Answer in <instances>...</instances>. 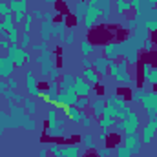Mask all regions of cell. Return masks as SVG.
Wrapping results in <instances>:
<instances>
[{
  "instance_id": "1",
  "label": "cell",
  "mask_w": 157,
  "mask_h": 157,
  "mask_svg": "<svg viewBox=\"0 0 157 157\" xmlns=\"http://www.w3.org/2000/svg\"><path fill=\"white\" fill-rule=\"evenodd\" d=\"M150 121H148V124L143 128V132H141V141H143V144H148V143H152V139H154V135H155L157 132V113L154 115H148Z\"/></svg>"
},
{
  "instance_id": "2",
  "label": "cell",
  "mask_w": 157,
  "mask_h": 157,
  "mask_svg": "<svg viewBox=\"0 0 157 157\" xmlns=\"http://www.w3.org/2000/svg\"><path fill=\"white\" fill-rule=\"evenodd\" d=\"M124 146L132 152V155L139 154L141 152V146H143V141H141V133L137 132H132V133H126L124 137Z\"/></svg>"
},
{
  "instance_id": "3",
  "label": "cell",
  "mask_w": 157,
  "mask_h": 157,
  "mask_svg": "<svg viewBox=\"0 0 157 157\" xmlns=\"http://www.w3.org/2000/svg\"><path fill=\"white\" fill-rule=\"evenodd\" d=\"M99 17H102V9H101V7H97V6H88L86 15H84V26H86L88 29H91Z\"/></svg>"
},
{
  "instance_id": "4",
  "label": "cell",
  "mask_w": 157,
  "mask_h": 157,
  "mask_svg": "<svg viewBox=\"0 0 157 157\" xmlns=\"http://www.w3.org/2000/svg\"><path fill=\"white\" fill-rule=\"evenodd\" d=\"M73 91L77 93L78 97H88L91 93V84L86 82L82 77H77L75 78V84H73Z\"/></svg>"
},
{
  "instance_id": "5",
  "label": "cell",
  "mask_w": 157,
  "mask_h": 157,
  "mask_svg": "<svg viewBox=\"0 0 157 157\" xmlns=\"http://www.w3.org/2000/svg\"><path fill=\"white\" fill-rule=\"evenodd\" d=\"M141 102H143V106L146 108L148 115L157 113V93H144V97H143Z\"/></svg>"
},
{
  "instance_id": "6",
  "label": "cell",
  "mask_w": 157,
  "mask_h": 157,
  "mask_svg": "<svg viewBox=\"0 0 157 157\" xmlns=\"http://www.w3.org/2000/svg\"><path fill=\"white\" fill-rule=\"evenodd\" d=\"M108 64H110V60L102 55V57H97L95 60H93V70L101 75V77H110L108 75Z\"/></svg>"
},
{
  "instance_id": "7",
  "label": "cell",
  "mask_w": 157,
  "mask_h": 157,
  "mask_svg": "<svg viewBox=\"0 0 157 157\" xmlns=\"http://www.w3.org/2000/svg\"><path fill=\"white\" fill-rule=\"evenodd\" d=\"M104 57L108 59V60H115L121 57V48H119V42H108V44H104Z\"/></svg>"
},
{
  "instance_id": "8",
  "label": "cell",
  "mask_w": 157,
  "mask_h": 157,
  "mask_svg": "<svg viewBox=\"0 0 157 157\" xmlns=\"http://www.w3.org/2000/svg\"><path fill=\"white\" fill-rule=\"evenodd\" d=\"M26 86H28L29 95H33V97H40V90H39V86H37V82H35V75H33L31 70L26 73Z\"/></svg>"
},
{
  "instance_id": "9",
  "label": "cell",
  "mask_w": 157,
  "mask_h": 157,
  "mask_svg": "<svg viewBox=\"0 0 157 157\" xmlns=\"http://www.w3.org/2000/svg\"><path fill=\"white\" fill-rule=\"evenodd\" d=\"M104 106H106V99H104V97H99V99L91 104V108H93L91 117H93V119L102 117V115H104Z\"/></svg>"
},
{
  "instance_id": "10",
  "label": "cell",
  "mask_w": 157,
  "mask_h": 157,
  "mask_svg": "<svg viewBox=\"0 0 157 157\" xmlns=\"http://www.w3.org/2000/svg\"><path fill=\"white\" fill-rule=\"evenodd\" d=\"M73 84H75V78L71 77V75H68V73H64V75L60 77L59 88H60L62 91H73Z\"/></svg>"
},
{
  "instance_id": "11",
  "label": "cell",
  "mask_w": 157,
  "mask_h": 157,
  "mask_svg": "<svg viewBox=\"0 0 157 157\" xmlns=\"http://www.w3.org/2000/svg\"><path fill=\"white\" fill-rule=\"evenodd\" d=\"M59 157H78V146L77 144H70V146H62Z\"/></svg>"
},
{
  "instance_id": "12",
  "label": "cell",
  "mask_w": 157,
  "mask_h": 157,
  "mask_svg": "<svg viewBox=\"0 0 157 157\" xmlns=\"http://www.w3.org/2000/svg\"><path fill=\"white\" fill-rule=\"evenodd\" d=\"M84 78H86L90 84L97 86V84H99V80H101V75H99L93 68H90V70H84Z\"/></svg>"
},
{
  "instance_id": "13",
  "label": "cell",
  "mask_w": 157,
  "mask_h": 157,
  "mask_svg": "<svg viewBox=\"0 0 157 157\" xmlns=\"http://www.w3.org/2000/svg\"><path fill=\"white\" fill-rule=\"evenodd\" d=\"M51 28H53V22H48V20L42 22V26H40V35H42V40H44V42H48V40L51 39Z\"/></svg>"
},
{
  "instance_id": "14",
  "label": "cell",
  "mask_w": 157,
  "mask_h": 157,
  "mask_svg": "<svg viewBox=\"0 0 157 157\" xmlns=\"http://www.w3.org/2000/svg\"><path fill=\"white\" fill-rule=\"evenodd\" d=\"M86 9H88V2H78L77 7H75V15H77V20L80 22L86 15Z\"/></svg>"
},
{
  "instance_id": "15",
  "label": "cell",
  "mask_w": 157,
  "mask_h": 157,
  "mask_svg": "<svg viewBox=\"0 0 157 157\" xmlns=\"http://www.w3.org/2000/svg\"><path fill=\"white\" fill-rule=\"evenodd\" d=\"M101 128L102 130H112L113 126H115V122H117V119H110V117H102L101 121Z\"/></svg>"
},
{
  "instance_id": "16",
  "label": "cell",
  "mask_w": 157,
  "mask_h": 157,
  "mask_svg": "<svg viewBox=\"0 0 157 157\" xmlns=\"http://www.w3.org/2000/svg\"><path fill=\"white\" fill-rule=\"evenodd\" d=\"M82 143H84L86 150H95V146H97V143L93 141V135H91V133L84 135V137H82Z\"/></svg>"
},
{
  "instance_id": "17",
  "label": "cell",
  "mask_w": 157,
  "mask_h": 157,
  "mask_svg": "<svg viewBox=\"0 0 157 157\" xmlns=\"http://www.w3.org/2000/svg\"><path fill=\"white\" fill-rule=\"evenodd\" d=\"M119 82H122V84H132V75H130V71L126 70V71H119V75L115 77Z\"/></svg>"
},
{
  "instance_id": "18",
  "label": "cell",
  "mask_w": 157,
  "mask_h": 157,
  "mask_svg": "<svg viewBox=\"0 0 157 157\" xmlns=\"http://www.w3.org/2000/svg\"><path fill=\"white\" fill-rule=\"evenodd\" d=\"M117 11L122 15V13H128V11H132V6H130V2H126V0H117Z\"/></svg>"
},
{
  "instance_id": "19",
  "label": "cell",
  "mask_w": 157,
  "mask_h": 157,
  "mask_svg": "<svg viewBox=\"0 0 157 157\" xmlns=\"http://www.w3.org/2000/svg\"><path fill=\"white\" fill-rule=\"evenodd\" d=\"M80 49H82V55H84V57H88V55L93 51V44H91L90 40H84V42L80 44Z\"/></svg>"
},
{
  "instance_id": "20",
  "label": "cell",
  "mask_w": 157,
  "mask_h": 157,
  "mask_svg": "<svg viewBox=\"0 0 157 157\" xmlns=\"http://www.w3.org/2000/svg\"><path fill=\"white\" fill-rule=\"evenodd\" d=\"M90 106V99L88 97H78L77 102H75V108H78V110H86Z\"/></svg>"
},
{
  "instance_id": "21",
  "label": "cell",
  "mask_w": 157,
  "mask_h": 157,
  "mask_svg": "<svg viewBox=\"0 0 157 157\" xmlns=\"http://www.w3.org/2000/svg\"><path fill=\"white\" fill-rule=\"evenodd\" d=\"M24 106H26V112H28L29 115H33V113L37 112V106H35V102H33L31 99H24Z\"/></svg>"
},
{
  "instance_id": "22",
  "label": "cell",
  "mask_w": 157,
  "mask_h": 157,
  "mask_svg": "<svg viewBox=\"0 0 157 157\" xmlns=\"http://www.w3.org/2000/svg\"><path fill=\"white\" fill-rule=\"evenodd\" d=\"M117 157H132V152L124 144H117Z\"/></svg>"
},
{
  "instance_id": "23",
  "label": "cell",
  "mask_w": 157,
  "mask_h": 157,
  "mask_svg": "<svg viewBox=\"0 0 157 157\" xmlns=\"http://www.w3.org/2000/svg\"><path fill=\"white\" fill-rule=\"evenodd\" d=\"M31 26H33V15H26V18H24V33H29Z\"/></svg>"
},
{
  "instance_id": "24",
  "label": "cell",
  "mask_w": 157,
  "mask_h": 157,
  "mask_svg": "<svg viewBox=\"0 0 157 157\" xmlns=\"http://www.w3.org/2000/svg\"><path fill=\"white\" fill-rule=\"evenodd\" d=\"M144 93H146V91H144L143 88L135 90V91H133V95H132V101H133V102H141V101H143V97H144Z\"/></svg>"
},
{
  "instance_id": "25",
  "label": "cell",
  "mask_w": 157,
  "mask_h": 157,
  "mask_svg": "<svg viewBox=\"0 0 157 157\" xmlns=\"http://www.w3.org/2000/svg\"><path fill=\"white\" fill-rule=\"evenodd\" d=\"M29 46H31V37H29V33H24V35H22V40H20V48L26 49V48H29Z\"/></svg>"
},
{
  "instance_id": "26",
  "label": "cell",
  "mask_w": 157,
  "mask_h": 157,
  "mask_svg": "<svg viewBox=\"0 0 157 157\" xmlns=\"http://www.w3.org/2000/svg\"><path fill=\"white\" fill-rule=\"evenodd\" d=\"M13 18H15V24H18V26H20V24H24L26 13H20V11H18V13H15V15H13Z\"/></svg>"
},
{
  "instance_id": "27",
  "label": "cell",
  "mask_w": 157,
  "mask_h": 157,
  "mask_svg": "<svg viewBox=\"0 0 157 157\" xmlns=\"http://www.w3.org/2000/svg\"><path fill=\"white\" fill-rule=\"evenodd\" d=\"M110 154H112V148L110 146H104V148L99 150V157H110Z\"/></svg>"
},
{
  "instance_id": "28",
  "label": "cell",
  "mask_w": 157,
  "mask_h": 157,
  "mask_svg": "<svg viewBox=\"0 0 157 157\" xmlns=\"http://www.w3.org/2000/svg\"><path fill=\"white\" fill-rule=\"evenodd\" d=\"M7 88H9V90H17V88H18V82H17L15 78H7Z\"/></svg>"
},
{
  "instance_id": "29",
  "label": "cell",
  "mask_w": 157,
  "mask_h": 157,
  "mask_svg": "<svg viewBox=\"0 0 157 157\" xmlns=\"http://www.w3.org/2000/svg\"><path fill=\"white\" fill-rule=\"evenodd\" d=\"M60 75V71L57 70V68H53L51 71H49V80H57V77Z\"/></svg>"
},
{
  "instance_id": "30",
  "label": "cell",
  "mask_w": 157,
  "mask_h": 157,
  "mask_svg": "<svg viewBox=\"0 0 157 157\" xmlns=\"http://www.w3.org/2000/svg\"><path fill=\"white\" fill-rule=\"evenodd\" d=\"M48 121H57V108H51L48 113Z\"/></svg>"
},
{
  "instance_id": "31",
  "label": "cell",
  "mask_w": 157,
  "mask_h": 157,
  "mask_svg": "<svg viewBox=\"0 0 157 157\" xmlns=\"http://www.w3.org/2000/svg\"><path fill=\"white\" fill-rule=\"evenodd\" d=\"M82 66H84L86 70H90V68H93V62H91L88 57H84V59H82Z\"/></svg>"
},
{
  "instance_id": "32",
  "label": "cell",
  "mask_w": 157,
  "mask_h": 157,
  "mask_svg": "<svg viewBox=\"0 0 157 157\" xmlns=\"http://www.w3.org/2000/svg\"><path fill=\"white\" fill-rule=\"evenodd\" d=\"M53 18H55V13H53V11H48V13H44V20H48V22H53Z\"/></svg>"
},
{
  "instance_id": "33",
  "label": "cell",
  "mask_w": 157,
  "mask_h": 157,
  "mask_svg": "<svg viewBox=\"0 0 157 157\" xmlns=\"http://www.w3.org/2000/svg\"><path fill=\"white\" fill-rule=\"evenodd\" d=\"M93 121H95L93 117H86L84 121H82V126H86V128H88V126H91V124H93Z\"/></svg>"
},
{
  "instance_id": "34",
  "label": "cell",
  "mask_w": 157,
  "mask_h": 157,
  "mask_svg": "<svg viewBox=\"0 0 157 157\" xmlns=\"http://www.w3.org/2000/svg\"><path fill=\"white\" fill-rule=\"evenodd\" d=\"M33 18H44V13H42V11H40V9H37V11H35V13H33Z\"/></svg>"
},
{
  "instance_id": "35",
  "label": "cell",
  "mask_w": 157,
  "mask_h": 157,
  "mask_svg": "<svg viewBox=\"0 0 157 157\" xmlns=\"http://www.w3.org/2000/svg\"><path fill=\"white\" fill-rule=\"evenodd\" d=\"M73 33H70V35H68V37H66V40H64V42H66V44H73Z\"/></svg>"
},
{
  "instance_id": "36",
  "label": "cell",
  "mask_w": 157,
  "mask_h": 157,
  "mask_svg": "<svg viewBox=\"0 0 157 157\" xmlns=\"http://www.w3.org/2000/svg\"><path fill=\"white\" fill-rule=\"evenodd\" d=\"M152 46H154V44H152L150 40H146V42H144V49H146V51H150V49H152Z\"/></svg>"
},
{
  "instance_id": "37",
  "label": "cell",
  "mask_w": 157,
  "mask_h": 157,
  "mask_svg": "<svg viewBox=\"0 0 157 157\" xmlns=\"http://www.w3.org/2000/svg\"><path fill=\"white\" fill-rule=\"evenodd\" d=\"M13 101H15V102H24V97H22V95H15Z\"/></svg>"
},
{
  "instance_id": "38",
  "label": "cell",
  "mask_w": 157,
  "mask_h": 157,
  "mask_svg": "<svg viewBox=\"0 0 157 157\" xmlns=\"http://www.w3.org/2000/svg\"><path fill=\"white\" fill-rule=\"evenodd\" d=\"M2 90H7V82L6 80H0V91Z\"/></svg>"
},
{
  "instance_id": "39",
  "label": "cell",
  "mask_w": 157,
  "mask_h": 157,
  "mask_svg": "<svg viewBox=\"0 0 157 157\" xmlns=\"http://www.w3.org/2000/svg\"><path fill=\"white\" fill-rule=\"evenodd\" d=\"M46 2H48V4H55L57 0H46Z\"/></svg>"
},
{
  "instance_id": "40",
  "label": "cell",
  "mask_w": 157,
  "mask_h": 157,
  "mask_svg": "<svg viewBox=\"0 0 157 157\" xmlns=\"http://www.w3.org/2000/svg\"><path fill=\"white\" fill-rule=\"evenodd\" d=\"M0 44H2V39H0Z\"/></svg>"
}]
</instances>
